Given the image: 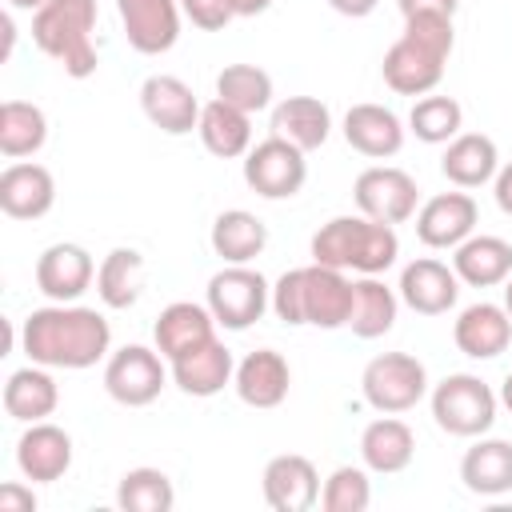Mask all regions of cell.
<instances>
[{"mask_svg":"<svg viewBox=\"0 0 512 512\" xmlns=\"http://www.w3.org/2000/svg\"><path fill=\"white\" fill-rule=\"evenodd\" d=\"M56 204V180L36 160H12L0 172V212L12 220H40Z\"/></svg>","mask_w":512,"mask_h":512,"instance_id":"4fadbf2b","label":"cell"},{"mask_svg":"<svg viewBox=\"0 0 512 512\" xmlns=\"http://www.w3.org/2000/svg\"><path fill=\"white\" fill-rule=\"evenodd\" d=\"M264 244H268V228L248 208H228L212 220V252L224 264H248L264 252Z\"/></svg>","mask_w":512,"mask_h":512,"instance_id":"1f68e13d","label":"cell"},{"mask_svg":"<svg viewBox=\"0 0 512 512\" xmlns=\"http://www.w3.org/2000/svg\"><path fill=\"white\" fill-rule=\"evenodd\" d=\"M60 404V388L52 380V372L44 364H28V368H16L4 384V412L20 424H36V420H48Z\"/></svg>","mask_w":512,"mask_h":512,"instance_id":"f1b7e54d","label":"cell"},{"mask_svg":"<svg viewBox=\"0 0 512 512\" xmlns=\"http://www.w3.org/2000/svg\"><path fill=\"white\" fill-rule=\"evenodd\" d=\"M344 140L368 160H388L404 148V124L384 104H352L344 112Z\"/></svg>","mask_w":512,"mask_h":512,"instance_id":"cb8c5ba5","label":"cell"},{"mask_svg":"<svg viewBox=\"0 0 512 512\" xmlns=\"http://www.w3.org/2000/svg\"><path fill=\"white\" fill-rule=\"evenodd\" d=\"M476 200L468 192H440L416 208V236L428 248H456L476 232Z\"/></svg>","mask_w":512,"mask_h":512,"instance_id":"2e32d148","label":"cell"},{"mask_svg":"<svg viewBox=\"0 0 512 512\" xmlns=\"http://www.w3.org/2000/svg\"><path fill=\"white\" fill-rule=\"evenodd\" d=\"M20 344H24V356H28L32 364L80 372V368H92L96 360L108 356L112 328H108V320H104L96 308H84V304H56V300H52L48 308H36V312L24 320Z\"/></svg>","mask_w":512,"mask_h":512,"instance_id":"6da1fadb","label":"cell"},{"mask_svg":"<svg viewBox=\"0 0 512 512\" xmlns=\"http://www.w3.org/2000/svg\"><path fill=\"white\" fill-rule=\"evenodd\" d=\"M0 512H36V496H32V488H24L20 480L0 484Z\"/></svg>","mask_w":512,"mask_h":512,"instance_id":"60d3db41","label":"cell"},{"mask_svg":"<svg viewBox=\"0 0 512 512\" xmlns=\"http://www.w3.org/2000/svg\"><path fill=\"white\" fill-rule=\"evenodd\" d=\"M492 196H496L500 212L512 216V164H504V168L496 172V180H492Z\"/></svg>","mask_w":512,"mask_h":512,"instance_id":"7bdbcfd3","label":"cell"},{"mask_svg":"<svg viewBox=\"0 0 512 512\" xmlns=\"http://www.w3.org/2000/svg\"><path fill=\"white\" fill-rule=\"evenodd\" d=\"M228 4H232L236 16H260V12H268L272 0H228Z\"/></svg>","mask_w":512,"mask_h":512,"instance_id":"f6af8a7d","label":"cell"},{"mask_svg":"<svg viewBox=\"0 0 512 512\" xmlns=\"http://www.w3.org/2000/svg\"><path fill=\"white\" fill-rule=\"evenodd\" d=\"M268 304H272V288H268V280H264L256 268H248V264H228V268H220V272L208 280V312H212L216 324L228 328V332L252 328V324L264 316Z\"/></svg>","mask_w":512,"mask_h":512,"instance_id":"52a82bcc","label":"cell"},{"mask_svg":"<svg viewBox=\"0 0 512 512\" xmlns=\"http://www.w3.org/2000/svg\"><path fill=\"white\" fill-rule=\"evenodd\" d=\"M96 280V264L80 244H52L36 260V288L56 304H76Z\"/></svg>","mask_w":512,"mask_h":512,"instance_id":"5bb4252c","label":"cell"},{"mask_svg":"<svg viewBox=\"0 0 512 512\" xmlns=\"http://www.w3.org/2000/svg\"><path fill=\"white\" fill-rule=\"evenodd\" d=\"M140 108L144 116L168 132V136H184L200 124V100L192 96V88L180 80V76H168V72H156L140 84Z\"/></svg>","mask_w":512,"mask_h":512,"instance_id":"9a60e30c","label":"cell"},{"mask_svg":"<svg viewBox=\"0 0 512 512\" xmlns=\"http://www.w3.org/2000/svg\"><path fill=\"white\" fill-rule=\"evenodd\" d=\"M16 468L32 484H52L72 468V436L60 424L36 420L16 440Z\"/></svg>","mask_w":512,"mask_h":512,"instance_id":"e0dca14e","label":"cell"},{"mask_svg":"<svg viewBox=\"0 0 512 512\" xmlns=\"http://www.w3.org/2000/svg\"><path fill=\"white\" fill-rule=\"evenodd\" d=\"M180 12H184L196 28H204V32H220V28L236 16L228 0H180Z\"/></svg>","mask_w":512,"mask_h":512,"instance_id":"ab89813d","label":"cell"},{"mask_svg":"<svg viewBox=\"0 0 512 512\" xmlns=\"http://www.w3.org/2000/svg\"><path fill=\"white\" fill-rule=\"evenodd\" d=\"M460 480H464V488L472 496H504V492H512V444L476 436V444L460 460Z\"/></svg>","mask_w":512,"mask_h":512,"instance_id":"f546056e","label":"cell"},{"mask_svg":"<svg viewBox=\"0 0 512 512\" xmlns=\"http://www.w3.org/2000/svg\"><path fill=\"white\" fill-rule=\"evenodd\" d=\"M96 0H48L32 12V40L72 80L96 72Z\"/></svg>","mask_w":512,"mask_h":512,"instance_id":"277c9868","label":"cell"},{"mask_svg":"<svg viewBox=\"0 0 512 512\" xmlns=\"http://www.w3.org/2000/svg\"><path fill=\"white\" fill-rule=\"evenodd\" d=\"M216 96L240 112H260L272 104V76L256 64H228L216 76Z\"/></svg>","mask_w":512,"mask_h":512,"instance_id":"8d00e7d4","label":"cell"},{"mask_svg":"<svg viewBox=\"0 0 512 512\" xmlns=\"http://www.w3.org/2000/svg\"><path fill=\"white\" fill-rule=\"evenodd\" d=\"M216 336V316L208 312V304H192V300H176L168 304L156 324H152V340H156V352L172 364L176 356L208 344Z\"/></svg>","mask_w":512,"mask_h":512,"instance_id":"44dd1931","label":"cell"},{"mask_svg":"<svg viewBox=\"0 0 512 512\" xmlns=\"http://www.w3.org/2000/svg\"><path fill=\"white\" fill-rule=\"evenodd\" d=\"M196 132H200V144L212 156H220V160L248 156V148H252V116L240 112V108H232V104H224L220 96L200 108Z\"/></svg>","mask_w":512,"mask_h":512,"instance_id":"4dcf8cb0","label":"cell"},{"mask_svg":"<svg viewBox=\"0 0 512 512\" xmlns=\"http://www.w3.org/2000/svg\"><path fill=\"white\" fill-rule=\"evenodd\" d=\"M168 368H172L176 388L184 396H196V400H208V396L224 392V384H232V376H236V360L224 348V340H216V336L208 344L176 356Z\"/></svg>","mask_w":512,"mask_h":512,"instance_id":"603a6c76","label":"cell"},{"mask_svg":"<svg viewBox=\"0 0 512 512\" xmlns=\"http://www.w3.org/2000/svg\"><path fill=\"white\" fill-rule=\"evenodd\" d=\"M396 256H400L396 224H380L364 212L360 216H332L312 236V260L340 268V272L376 276V272L392 268Z\"/></svg>","mask_w":512,"mask_h":512,"instance_id":"3957f363","label":"cell"},{"mask_svg":"<svg viewBox=\"0 0 512 512\" xmlns=\"http://www.w3.org/2000/svg\"><path fill=\"white\" fill-rule=\"evenodd\" d=\"M464 128V108L452 96H420L408 112V132L424 144H448Z\"/></svg>","mask_w":512,"mask_h":512,"instance_id":"74e56055","label":"cell"},{"mask_svg":"<svg viewBox=\"0 0 512 512\" xmlns=\"http://www.w3.org/2000/svg\"><path fill=\"white\" fill-rule=\"evenodd\" d=\"M352 200L364 216L380 220V224H404L416 216V204H420V188L416 180L404 172V168H392V164H372L356 176L352 184Z\"/></svg>","mask_w":512,"mask_h":512,"instance_id":"30bf717a","label":"cell"},{"mask_svg":"<svg viewBox=\"0 0 512 512\" xmlns=\"http://www.w3.org/2000/svg\"><path fill=\"white\" fill-rule=\"evenodd\" d=\"M456 296H460V276L456 268L424 256V260H412L404 264L400 272V300L420 312V316H444L448 308H456Z\"/></svg>","mask_w":512,"mask_h":512,"instance_id":"ffe728a7","label":"cell"},{"mask_svg":"<svg viewBox=\"0 0 512 512\" xmlns=\"http://www.w3.org/2000/svg\"><path fill=\"white\" fill-rule=\"evenodd\" d=\"M232 388L248 408H280L292 388V368L276 348H256L236 364Z\"/></svg>","mask_w":512,"mask_h":512,"instance_id":"d6986e66","label":"cell"},{"mask_svg":"<svg viewBox=\"0 0 512 512\" xmlns=\"http://www.w3.org/2000/svg\"><path fill=\"white\" fill-rule=\"evenodd\" d=\"M372 504V480L356 464H340L320 484V508L324 512H364Z\"/></svg>","mask_w":512,"mask_h":512,"instance_id":"f35d334b","label":"cell"},{"mask_svg":"<svg viewBox=\"0 0 512 512\" xmlns=\"http://www.w3.org/2000/svg\"><path fill=\"white\" fill-rule=\"evenodd\" d=\"M48 0H8V8H20V12H36V8H44Z\"/></svg>","mask_w":512,"mask_h":512,"instance_id":"7dc6e473","label":"cell"},{"mask_svg":"<svg viewBox=\"0 0 512 512\" xmlns=\"http://www.w3.org/2000/svg\"><path fill=\"white\" fill-rule=\"evenodd\" d=\"M332 132V112L316 96H288L272 108V136H284L300 152H316Z\"/></svg>","mask_w":512,"mask_h":512,"instance_id":"83f0119b","label":"cell"},{"mask_svg":"<svg viewBox=\"0 0 512 512\" xmlns=\"http://www.w3.org/2000/svg\"><path fill=\"white\" fill-rule=\"evenodd\" d=\"M500 404L512 412V372H508V376H504V384H500Z\"/></svg>","mask_w":512,"mask_h":512,"instance_id":"bcb514c9","label":"cell"},{"mask_svg":"<svg viewBox=\"0 0 512 512\" xmlns=\"http://www.w3.org/2000/svg\"><path fill=\"white\" fill-rule=\"evenodd\" d=\"M340 16H352V20H360V16H368V12H376V4L380 0H328Z\"/></svg>","mask_w":512,"mask_h":512,"instance_id":"ee69618b","label":"cell"},{"mask_svg":"<svg viewBox=\"0 0 512 512\" xmlns=\"http://www.w3.org/2000/svg\"><path fill=\"white\" fill-rule=\"evenodd\" d=\"M444 64H448V56H440V52H432V48H424V44L400 36V40L384 52L380 76H384V84H388L392 92H400V96H428V92L440 84Z\"/></svg>","mask_w":512,"mask_h":512,"instance_id":"ac0fdd59","label":"cell"},{"mask_svg":"<svg viewBox=\"0 0 512 512\" xmlns=\"http://www.w3.org/2000/svg\"><path fill=\"white\" fill-rule=\"evenodd\" d=\"M500 396L472 372H452L432 388V420L448 436L476 440L496 424Z\"/></svg>","mask_w":512,"mask_h":512,"instance_id":"5b68a950","label":"cell"},{"mask_svg":"<svg viewBox=\"0 0 512 512\" xmlns=\"http://www.w3.org/2000/svg\"><path fill=\"white\" fill-rule=\"evenodd\" d=\"M396 308H400V300H396V292H392L384 280H376V276L352 280V316H348L352 336L376 340V336L392 332Z\"/></svg>","mask_w":512,"mask_h":512,"instance_id":"836d02e7","label":"cell"},{"mask_svg":"<svg viewBox=\"0 0 512 512\" xmlns=\"http://www.w3.org/2000/svg\"><path fill=\"white\" fill-rule=\"evenodd\" d=\"M116 504L124 512H172L176 504V488L168 480V472L160 468H128L116 484Z\"/></svg>","mask_w":512,"mask_h":512,"instance_id":"d590c367","label":"cell"},{"mask_svg":"<svg viewBox=\"0 0 512 512\" xmlns=\"http://www.w3.org/2000/svg\"><path fill=\"white\" fill-rule=\"evenodd\" d=\"M144 288V256L136 248H112L100 268H96V296L104 300V308L124 312L140 300Z\"/></svg>","mask_w":512,"mask_h":512,"instance_id":"d6a6232c","label":"cell"},{"mask_svg":"<svg viewBox=\"0 0 512 512\" xmlns=\"http://www.w3.org/2000/svg\"><path fill=\"white\" fill-rule=\"evenodd\" d=\"M412 456H416V436L400 416L384 412L380 420H372L360 432V460L368 472H380V476L404 472L412 464Z\"/></svg>","mask_w":512,"mask_h":512,"instance_id":"484cf974","label":"cell"},{"mask_svg":"<svg viewBox=\"0 0 512 512\" xmlns=\"http://www.w3.org/2000/svg\"><path fill=\"white\" fill-rule=\"evenodd\" d=\"M360 392L376 412L400 416L408 408H416L428 392V372L412 352H380L364 364L360 376Z\"/></svg>","mask_w":512,"mask_h":512,"instance_id":"8992f818","label":"cell"},{"mask_svg":"<svg viewBox=\"0 0 512 512\" xmlns=\"http://www.w3.org/2000/svg\"><path fill=\"white\" fill-rule=\"evenodd\" d=\"M116 12L140 56H160L180 40V0H116Z\"/></svg>","mask_w":512,"mask_h":512,"instance_id":"7c38bea8","label":"cell"},{"mask_svg":"<svg viewBox=\"0 0 512 512\" xmlns=\"http://www.w3.org/2000/svg\"><path fill=\"white\" fill-rule=\"evenodd\" d=\"M396 4H400L404 16H412V12H444V16H456V4L460 0H396Z\"/></svg>","mask_w":512,"mask_h":512,"instance_id":"b9f144b4","label":"cell"},{"mask_svg":"<svg viewBox=\"0 0 512 512\" xmlns=\"http://www.w3.org/2000/svg\"><path fill=\"white\" fill-rule=\"evenodd\" d=\"M452 340L464 356L492 360L512 344V316L504 304H488V300L468 304L452 324Z\"/></svg>","mask_w":512,"mask_h":512,"instance_id":"7402d4cb","label":"cell"},{"mask_svg":"<svg viewBox=\"0 0 512 512\" xmlns=\"http://www.w3.org/2000/svg\"><path fill=\"white\" fill-rule=\"evenodd\" d=\"M244 180L264 200H288V196H296L304 188L308 160L284 136H268V140H260V144L248 148V156H244Z\"/></svg>","mask_w":512,"mask_h":512,"instance_id":"ba28073f","label":"cell"},{"mask_svg":"<svg viewBox=\"0 0 512 512\" xmlns=\"http://www.w3.org/2000/svg\"><path fill=\"white\" fill-rule=\"evenodd\" d=\"M440 172L456 188H480V184L496 180V172H500L496 140L484 136V132H460V136H452L448 148H444V156H440Z\"/></svg>","mask_w":512,"mask_h":512,"instance_id":"d4e9b609","label":"cell"},{"mask_svg":"<svg viewBox=\"0 0 512 512\" xmlns=\"http://www.w3.org/2000/svg\"><path fill=\"white\" fill-rule=\"evenodd\" d=\"M452 268L464 284L472 288H496L512 276V244L500 236H468L464 244L452 248Z\"/></svg>","mask_w":512,"mask_h":512,"instance_id":"4316f807","label":"cell"},{"mask_svg":"<svg viewBox=\"0 0 512 512\" xmlns=\"http://www.w3.org/2000/svg\"><path fill=\"white\" fill-rule=\"evenodd\" d=\"M272 312L300 328H348L352 316V280L340 268L328 264H308V268H288L276 288H272Z\"/></svg>","mask_w":512,"mask_h":512,"instance_id":"7a4b0ae2","label":"cell"},{"mask_svg":"<svg viewBox=\"0 0 512 512\" xmlns=\"http://www.w3.org/2000/svg\"><path fill=\"white\" fill-rule=\"evenodd\" d=\"M168 380V368H164V356L156 348H144V344H124L120 352L108 356L104 364V392L124 404V408H144L160 396Z\"/></svg>","mask_w":512,"mask_h":512,"instance_id":"9c48e42d","label":"cell"},{"mask_svg":"<svg viewBox=\"0 0 512 512\" xmlns=\"http://www.w3.org/2000/svg\"><path fill=\"white\" fill-rule=\"evenodd\" d=\"M504 308H508V316H512V276L504 280Z\"/></svg>","mask_w":512,"mask_h":512,"instance_id":"c3c4849f","label":"cell"},{"mask_svg":"<svg viewBox=\"0 0 512 512\" xmlns=\"http://www.w3.org/2000/svg\"><path fill=\"white\" fill-rule=\"evenodd\" d=\"M48 140V116L28 100H4L0 104V152L8 160L36 156Z\"/></svg>","mask_w":512,"mask_h":512,"instance_id":"e575fe53","label":"cell"},{"mask_svg":"<svg viewBox=\"0 0 512 512\" xmlns=\"http://www.w3.org/2000/svg\"><path fill=\"white\" fill-rule=\"evenodd\" d=\"M260 488H264V504L272 512H308L320 500V472L308 456L280 452L264 464Z\"/></svg>","mask_w":512,"mask_h":512,"instance_id":"8fae6325","label":"cell"}]
</instances>
